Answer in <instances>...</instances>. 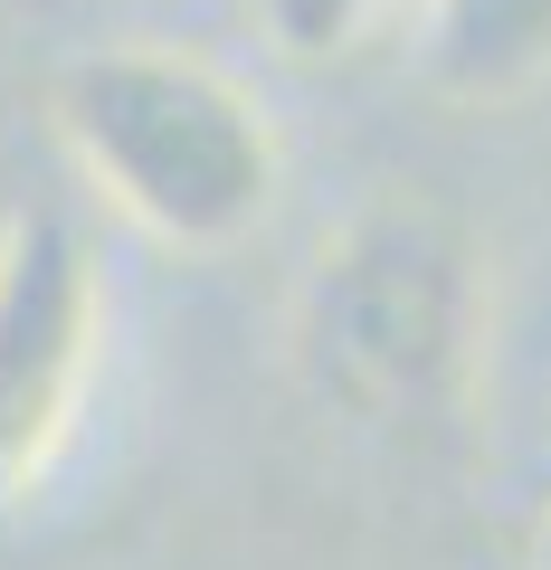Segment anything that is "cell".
<instances>
[{"label":"cell","mask_w":551,"mask_h":570,"mask_svg":"<svg viewBox=\"0 0 551 570\" xmlns=\"http://www.w3.org/2000/svg\"><path fill=\"white\" fill-rule=\"evenodd\" d=\"M419 86L447 105H504L551 77V0H419Z\"/></svg>","instance_id":"4"},{"label":"cell","mask_w":551,"mask_h":570,"mask_svg":"<svg viewBox=\"0 0 551 570\" xmlns=\"http://www.w3.org/2000/svg\"><path fill=\"white\" fill-rule=\"evenodd\" d=\"M115 285L77 209L29 200L0 219V513L67 466L105 381Z\"/></svg>","instance_id":"3"},{"label":"cell","mask_w":551,"mask_h":570,"mask_svg":"<svg viewBox=\"0 0 551 570\" xmlns=\"http://www.w3.org/2000/svg\"><path fill=\"white\" fill-rule=\"evenodd\" d=\"M532 570H551V504H542V523H532Z\"/></svg>","instance_id":"6"},{"label":"cell","mask_w":551,"mask_h":570,"mask_svg":"<svg viewBox=\"0 0 551 570\" xmlns=\"http://www.w3.org/2000/svg\"><path fill=\"white\" fill-rule=\"evenodd\" d=\"M48 134L115 219L181 257L257 238L286 190V142L257 86L171 39H96L58 58Z\"/></svg>","instance_id":"2"},{"label":"cell","mask_w":551,"mask_h":570,"mask_svg":"<svg viewBox=\"0 0 551 570\" xmlns=\"http://www.w3.org/2000/svg\"><path fill=\"white\" fill-rule=\"evenodd\" d=\"M286 362L352 428H437L485 371V247L437 190H371L324 228L286 314Z\"/></svg>","instance_id":"1"},{"label":"cell","mask_w":551,"mask_h":570,"mask_svg":"<svg viewBox=\"0 0 551 570\" xmlns=\"http://www.w3.org/2000/svg\"><path fill=\"white\" fill-rule=\"evenodd\" d=\"M400 10H419V0H247L257 39L276 48L286 67H343V58H362Z\"/></svg>","instance_id":"5"}]
</instances>
